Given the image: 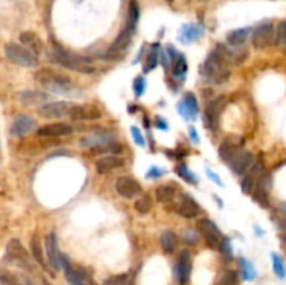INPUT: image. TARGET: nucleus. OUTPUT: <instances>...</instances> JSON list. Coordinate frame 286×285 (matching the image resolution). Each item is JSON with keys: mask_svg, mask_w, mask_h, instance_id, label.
Returning a JSON list of instances; mask_svg holds the SVG:
<instances>
[{"mask_svg": "<svg viewBox=\"0 0 286 285\" xmlns=\"http://www.w3.org/2000/svg\"><path fill=\"white\" fill-rule=\"evenodd\" d=\"M204 34V27L202 25H196V24H186L182 27L179 34V39L183 44H191L193 41L201 38Z\"/></svg>", "mask_w": 286, "mask_h": 285, "instance_id": "obj_24", "label": "nucleus"}, {"mask_svg": "<svg viewBox=\"0 0 286 285\" xmlns=\"http://www.w3.org/2000/svg\"><path fill=\"white\" fill-rule=\"evenodd\" d=\"M197 229L205 238L208 246H211L212 249H218L221 239H222V234L213 221L208 219V218H201L197 221Z\"/></svg>", "mask_w": 286, "mask_h": 285, "instance_id": "obj_8", "label": "nucleus"}, {"mask_svg": "<svg viewBox=\"0 0 286 285\" xmlns=\"http://www.w3.org/2000/svg\"><path fill=\"white\" fill-rule=\"evenodd\" d=\"M252 34V28H239V29H233V31H230L228 35H226V41H228V44L230 46H241V45H244V42L247 41L248 38V35Z\"/></svg>", "mask_w": 286, "mask_h": 285, "instance_id": "obj_26", "label": "nucleus"}, {"mask_svg": "<svg viewBox=\"0 0 286 285\" xmlns=\"http://www.w3.org/2000/svg\"><path fill=\"white\" fill-rule=\"evenodd\" d=\"M177 112L180 113V116L187 120H193L196 119L198 115V104H197L196 95L193 92H187L183 97V100L177 104Z\"/></svg>", "mask_w": 286, "mask_h": 285, "instance_id": "obj_15", "label": "nucleus"}, {"mask_svg": "<svg viewBox=\"0 0 286 285\" xmlns=\"http://www.w3.org/2000/svg\"><path fill=\"white\" fill-rule=\"evenodd\" d=\"M176 246H177V236L174 234L173 231L166 229L163 231L161 235V247L166 255H172L176 250Z\"/></svg>", "mask_w": 286, "mask_h": 285, "instance_id": "obj_27", "label": "nucleus"}, {"mask_svg": "<svg viewBox=\"0 0 286 285\" xmlns=\"http://www.w3.org/2000/svg\"><path fill=\"white\" fill-rule=\"evenodd\" d=\"M72 133H73V128L64 122L48 123L38 129V136H42V137H63Z\"/></svg>", "mask_w": 286, "mask_h": 285, "instance_id": "obj_20", "label": "nucleus"}, {"mask_svg": "<svg viewBox=\"0 0 286 285\" xmlns=\"http://www.w3.org/2000/svg\"><path fill=\"white\" fill-rule=\"evenodd\" d=\"M127 284V275L120 274V275H113L111 278L105 279L103 285H126Z\"/></svg>", "mask_w": 286, "mask_h": 285, "instance_id": "obj_42", "label": "nucleus"}, {"mask_svg": "<svg viewBox=\"0 0 286 285\" xmlns=\"http://www.w3.org/2000/svg\"><path fill=\"white\" fill-rule=\"evenodd\" d=\"M124 165V161L120 156L115 155H108L103 156L101 160H98L96 162V172L98 173H108L113 171V169H118L122 168Z\"/></svg>", "mask_w": 286, "mask_h": 285, "instance_id": "obj_25", "label": "nucleus"}, {"mask_svg": "<svg viewBox=\"0 0 286 285\" xmlns=\"http://www.w3.org/2000/svg\"><path fill=\"white\" fill-rule=\"evenodd\" d=\"M183 239H185L186 243H189V245H194L196 243L197 238H198V235L196 232H193V231H183Z\"/></svg>", "mask_w": 286, "mask_h": 285, "instance_id": "obj_45", "label": "nucleus"}, {"mask_svg": "<svg viewBox=\"0 0 286 285\" xmlns=\"http://www.w3.org/2000/svg\"><path fill=\"white\" fill-rule=\"evenodd\" d=\"M6 259L24 270H32V262L28 251L18 239H12L6 246Z\"/></svg>", "mask_w": 286, "mask_h": 285, "instance_id": "obj_6", "label": "nucleus"}, {"mask_svg": "<svg viewBox=\"0 0 286 285\" xmlns=\"http://www.w3.org/2000/svg\"><path fill=\"white\" fill-rule=\"evenodd\" d=\"M70 108H72V104L70 102H64V101L49 102L46 105L41 106L40 109H38V113L42 117H45V119H59V117L68 115Z\"/></svg>", "mask_w": 286, "mask_h": 285, "instance_id": "obj_14", "label": "nucleus"}, {"mask_svg": "<svg viewBox=\"0 0 286 285\" xmlns=\"http://www.w3.org/2000/svg\"><path fill=\"white\" fill-rule=\"evenodd\" d=\"M68 116L72 120H94L101 117V111L91 105H72Z\"/></svg>", "mask_w": 286, "mask_h": 285, "instance_id": "obj_19", "label": "nucleus"}, {"mask_svg": "<svg viewBox=\"0 0 286 285\" xmlns=\"http://www.w3.org/2000/svg\"><path fill=\"white\" fill-rule=\"evenodd\" d=\"M275 27L272 22H261L253 31V45L257 49H265L274 44Z\"/></svg>", "mask_w": 286, "mask_h": 285, "instance_id": "obj_7", "label": "nucleus"}, {"mask_svg": "<svg viewBox=\"0 0 286 285\" xmlns=\"http://www.w3.org/2000/svg\"><path fill=\"white\" fill-rule=\"evenodd\" d=\"M240 264H241V271H243V278L246 281H253L256 278V268L253 266L252 263L246 260V259H240Z\"/></svg>", "mask_w": 286, "mask_h": 285, "instance_id": "obj_37", "label": "nucleus"}, {"mask_svg": "<svg viewBox=\"0 0 286 285\" xmlns=\"http://www.w3.org/2000/svg\"><path fill=\"white\" fill-rule=\"evenodd\" d=\"M205 172H207L208 178L211 179V180H213L215 183L219 184V186H222V184H224V183H222V180H221V179L218 178V175H217V173H215V172H212L211 169H208V168H205Z\"/></svg>", "mask_w": 286, "mask_h": 285, "instance_id": "obj_46", "label": "nucleus"}, {"mask_svg": "<svg viewBox=\"0 0 286 285\" xmlns=\"http://www.w3.org/2000/svg\"><path fill=\"white\" fill-rule=\"evenodd\" d=\"M236 284H237V274H236V271H233V270H226L218 281V285H236Z\"/></svg>", "mask_w": 286, "mask_h": 285, "instance_id": "obj_39", "label": "nucleus"}, {"mask_svg": "<svg viewBox=\"0 0 286 285\" xmlns=\"http://www.w3.org/2000/svg\"><path fill=\"white\" fill-rule=\"evenodd\" d=\"M241 148H243V140L240 137H236V136H229L219 145V156H221L222 161L228 164L230 158Z\"/></svg>", "mask_w": 286, "mask_h": 285, "instance_id": "obj_18", "label": "nucleus"}, {"mask_svg": "<svg viewBox=\"0 0 286 285\" xmlns=\"http://www.w3.org/2000/svg\"><path fill=\"white\" fill-rule=\"evenodd\" d=\"M280 210H282V212H285V214H286V203H282V206H280Z\"/></svg>", "mask_w": 286, "mask_h": 285, "instance_id": "obj_49", "label": "nucleus"}, {"mask_svg": "<svg viewBox=\"0 0 286 285\" xmlns=\"http://www.w3.org/2000/svg\"><path fill=\"white\" fill-rule=\"evenodd\" d=\"M253 164H254V156L250 151L239 150L235 155L232 156L228 162V165L232 169V172L236 173L237 176H244L246 172L250 169Z\"/></svg>", "mask_w": 286, "mask_h": 285, "instance_id": "obj_9", "label": "nucleus"}, {"mask_svg": "<svg viewBox=\"0 0 286 285\" xmlns=\"http://www.w3.org/2000/svg\"><path fill=\"white\" fill-rule=\"evenodd\" d=\"M218 249L222 253V256L226 259V260H230L233 257V250H232V245H230L229 238H222L221 239V243H219Z\"/></svg>", "mask_w": 286, "mask_h": 285, "instance_id": "obj_40", "label": "nucleus"}, {"mask_svg": "<svg viewBox=\"0 0 286 285\" xmlns=\"http://www.w3.org/2000/svg\"><path fill=\"white\" fill-rule=\"evenodd\" d=\"M35 80L41 87L49 89L55 94H70L76 88L70 77L55 72L52 69H48V67L38 70V73L35 74Z\"/></svg>", "mask_w": 286, "mask_h": 285, "instance_id": "obj_4", "label": "nucleus"}, {"mask_svg": "<svg viewBox=\"0 0 286 285\" xmlns=\"http://www.w3.org/2000/svg\"><path fill=\"white\" fill-rule=\"evenodd\" d=\"M49 60L53 63H57L62 67H66L72 72H79L90 74V73L95 72V69L92 66V63L88 57L81 55H76L70 50L64 49L63 46L57 44H52L49 53H48Z\"/></svg>", "mask_w": 286, "mask_h": 285, "instance_id": "obj_2", "label": "nucleus"}, {"mask_svg": "<svg viewBox=\"0 0 286 285\" xmlns=\"http://www.w3.org/2000/svg\"><path fill=\"white\" fill-rule=\"evenodd\" d=\"M133 89H134L135 98H140V97L144 95V92H146L147 89V80L144 76H138V77L133 81Z\"/></svg>", "mask_w": 286, "mask_h": 285, "instance_id": "obj_38", "label": "nucleus"}, {"mask_svg": "<svg viewBox=\"0 0 286 285\" xmlns=\"http://www.w3.org/2000/svg\"><path fill=\"white\" fill-rule=\"evenodd\" d=\"M29 247H31V253H32V257H34L37 262L40 263L41 266L46 267V262H45V255H44V250H42V243H41V239L38 235H34L31 240H29Z\"/></svg>", "mask_w": 286, "mask_h": 285, "instance_id": "obj_28", "label": "nucleus"}, {"mask_svg": "<svg viewBox=\"0 0 286 285\" xmlns=\"http://www.w3.org/2000/svg\"><path fill=\"white\" fill-rule=\"evenodd\" d=\"M224 97H218L217 100L211 101V104L207 106V111L204 115V120H205V126L211 130H217L219 123V115L224 106Z\"/></svg>", "mask_w": 286, "mask_h": 285, "instance_id": "obj_17", "label": "nucleus"}, {"mask_svg": "<svg viewBox=\"0 0 286 285\" xmlns=\"http://www.w3.org/2000/svg\"><path fill=\"white\" fill-rule=\"evenodd\" d=\"M115 189L118 192L119 196H122L123 199H134L135 196L141 195V184L135 180L134 178L130 176H120L116 180Z\"/></svg>", "mask_w": 286, "mask_h": 285, "instance_id": "obj_11", "label": "nucleus"}, {"mask_svg": "<svg viewBox=\"0 0 286 285\" xmlns=\"http://www.w3.org/2000/svg\"><path fill=\"white\" fill-rule=\"evenodd\" d=\"M177 212H179L182 217L191 219V218L198 217V214L201 212V207H200V204L191 196L185 195L182 201H180L179 207H177Z\"/></svg>", "mask_w": 286, "mask_h": 285, "instance_id": "obj_23", "label": "nucleus"}, {"mask_svg": "<svg viewBox=\"0 0 286 285\" xmlns=\"http://www.w3.org/2000/svg\"><path fill=\"white\" fill-rule=\"evenodd\" d=\"M163 173H166V171H165V169H161V168H158V167H155V165H154V167H151V169H150V171L147 172V178H148V179L161 178Z\"/></svg>", "mask_w": 286, "mask_h": 285, "instance_id": "obj_44", "label": "nucleus"}, {"mask_svg": "<svg viewBox=\"0 0 286 285\" xmlns=\"http://www.w3.org/2000/svg\"><path fill=\"white\" fill-rule=\"evenodd\" d=\"M49 100H51V95L42 89H25L18 94V101L24 106L44 105Z\"/></svg>", "mask_w": 286, "mask_h": 285, "instance_id": "obj_16", "label": "nucleus"}, {"mask_svg": "<svg viewBox=\"0 0 286 285\" xmlns=\"http://www.w3.org/2000/svg\"><path fill=\"white\" fill-rule=\"evenodd\" d=\"M155 126H157L158 129H161V130H168V123L163 120L162 117L157 116V120H155Z\"/></svg>", "mask_w": 286, "mask_h": 285, "instance_id": "obj_47", "label": "nucleus"}, {"mask_svg": "<svg viewBox=\"0 0 286 285\" xmlns=\"http://www.w3.org/2000/svg\"><path fill=\"white\" fill-rule=\"evenodd\" d=\"M274 44L278 48H286V20H282L276 24L274 35Z\"/></svg>", "mask_w": 286, "mask_h": 285, "instance_id": "obj_32", "label": "nucleus"}, {"mask_svg": "<svg viewBox=\"0 0 286 285\" xmlns=\"http://www.w3.org/2000/svg\"><path fill=\"white\" fill-rule=\"evenodd\" d=\"M172 67H173L174 77H183L187 72V60L182 53H177V56L172 60Z\"/></svg>", "mask_w": 286, "mask_h": 285, "instance_id": "obj_33", "label": "nucleus"}, {"mask_svg": "<svg viewBox=\"0 0 286 285\" xmlns=\"http://www.w3.org/2000/svg\"><path fill=\"white\" fill-rule=\"evenodd\" d=\"M254 184H256V178L252 176L250 173H248V175H244V178L241 180V192L246 193V195L252 193L253 189H254Z\"/></svg>", "mask_w": 286, "mask_h": 285, "instance_id": "obj_41", "label": "nucleus"}, {"mask_svg": "<svg viewBox=\"0 0 286 285\" xmlns=\"http://www.w3.org/2000/svg\"><path fill=\"white\" fill-rule=\"evenodd\" d=\"M130 132H131V136H133V139H134L135 144L140 145V147H144V145H146V140L142 137V133L140 132V129L133 126V128L130 129Z\"/></svg>", "mask_w": 286, "mask_h": 285, "instance_id": "obj_43", "label": "nucleus"}, {"mask_svg": "<svg viewBox=\"0 0 286 285\" xmlns=\"http://www.w3.org/2000/svg\"><path fill=\"white\" fill-rule=\"evenodd\" d=\"M37 129V120L29 115H18L10 124V134L13 137H24Z\"/></svg>", "mask_w": 286, "mask_h": 285, "instance_id": "obj_13", "label": "nucleus"}, {"mask_svg": "<svg viewBox=\"0 0 286 285\" xmlns=\"http://www.w3.org/2000/svg\"><path fill=\"white\" fill-rule=\"evenodd\" d=\"M272 266H274V273L276 274V277L280 279L286 278V267L283 264L282 257H279L276 253H272Z\"/></svg>", "mask_w": 286, "mask_h": 285, "instance_id": "obj_35", "label": "nucleus"}, {"mask_svg": "<svg viewBox=\"0 0 286 285\" xmlns=\"http://www.w3.org/2000/svg\"><path fill=\"white\" fill-rule=\"evenodd\" d=\"M109 143V136L106 133H95L92 136H88V137H84L80 141V145L81 147H99L102 144H106Z\"/></svg>", "mask_w": 286, "mask_h": 285, "instance_id": "obj_29", "label": "nucleus"}, {"mask_svg": "<svg viewBox=\"0 0 286 285\" xmlns=\"http://www.w3.org/2000/svg\"><path fill=\"white\" fill-rule=\"evenodd\" d=\"M20 44L23 45L24 48H27L29 52H32L35 56L41 55L44 50L42 39L32 31H24L20 34Z\"/></svg>", "mask_w": 286, "mask_h": 285, "instance_id": "obj_22", "label": "nucleus"}, {"mask_svg": "<svg viewBox=\"0 0 286 285\" xmlns=\"http://www.w3.org/2000/svg\"><path fill=\"white\" fill-rule=\"evenodd\" d=\"M152 207V199L148 195H142L141 197H138L134 203V208L137 210V212L140 214H147V212L151 210Z\"/></svg>", "mask_w": 286, "mask_h": 285, "instance_id": "obj_34", "label": "nucleus"}, {"mask_svg": "<svg viewBox=\"0 0 286 285\" xmlns=\"http://www.w3.org/2000/svg\"><path fill=\"white\" fill-rule=\"evenodd\" d=\"M45 249H46V259L48 263L52 268L59 270L60 268V250H59V246H57V239L56 235L49 234L45 238Z\"/></svg>", "mask_w": 286, "mask_h": 285, "instance_id": "obj_21", "label": "nucleus"}, {"mask_svg": "<svg viewBox=\"0 0 286 285\" xmlns=\"http://www.w3.org/2000/svg\"><path fill=\"white\" fill-rule=\"evenodd\" d=\"M159 63V45H154L151 50L147 55V60L144 63V73H150L154 70Z\"/></svg>", "mask_w": 286, "mask_h": 285, "instance_id": "obj_31", "label": "nucleus"}, {"mask_svg": "<svg viewBox=\"0 0 286 285\" xmlns=\"http://www.w3.org/2000/svg\"><path fill=\"white\" fill-rule=\"evenodd\" d=\"M191 273V257L190 251L182 250L180 251L177 262L174 264V277L177 279L179 285H186L190 279Z\"/></svg>", "mask_w": 286, "mask_h": 285, "instance_id": "obj_12", "label": "nucleus"}, {"mask_svg": "<svg viewBox=\"0 0 286 285\" xmlns=\"http://www.w3.org/2000/svg\"><path fill=\"white\" fill-rule=\"evenodd\" d=\"M230 60V50L225 45H218L209 53L202 65L201 74L207 81L212 84H222L229 78L228 61Z\"/></svg>", "mask_w": 286, "mask_h": 285, "instance_id": "obj_1", "label": "nucleus"}, {"mask_svg": "<svg viewBox=\"0 0 286 285\" xmlns=\"http://www.w3.org/2000/svg\"><path fill=\"white\" fill-rule=\"evenodd\" d=\"M176 172H177V175H179L180 178L183 179V180H186L187 183H197V179H196V175L191 172L190 169L187 168V165H185V164H180L179 167L174 169Z\"/></svg>", "mask_w": 286, "mask_h": 285, "instance_id": "obj_36", "label": "nucleus"}, {"mask_svg": "<svg viewBox=\"0 0 286 285\" xmlns=\"http://www.w3.org/2000/svg\"><path fill=\"white\" fill-rule=\"evenodd\" d=\"M176 190L170 184H162L155 190V199L159 203H170L174 199Z\"/></svg>", "mask_w": 286, "mask_h": 285, "instance_id": "obj_30", "label": "nucleus"}, {"mask_svg": "<svg viewBox=\"0 0 286 285\" xmlns=\"http://www.w3.org/2000/svg\"><path fill=\"white\" fill-rule=\"evenodd\" d=\"M5 56L9 60L21 67H35L38 66V56L24 48L21 44L9 42L5 46Z\"/></svg>", "mask_w": 286, "mask_h": 285, "instance_id": "obj_5", "label": "nucleus"}, {"mask_svg": "<svg viewBox=\"0 0 286 285\" xmlns=\"http://www.w3.org/2000/svg\"><path fill=\"white\" fill-rule=\"evenodd\" d=\"M138 17H140V7L137 0H131L129 5V14H127V22L124 25L123 31L119 34L116 39L113 41V44L109 46L108 49V56L119 55L120 52H123L131 42L133 35L137 28V22H138Z\"/></svg>", "mask_w": 286, "mask_h": 285, "instance_id": "obj_3", "label": "nucleus"}, {"mask_svg": "<svg viewBox=\"0 0 286 285\" xmlns=\"http://www.w3.org/2000/svg\"><path fill=\"white\" fill-rule=\"evenodd\" d=\"M189 134H190V137H191V140H193V143H194V144H198V143H200V137L197 136L196 129L194 128L189 129Z\"/></svg>", "mask_w": 286, "mask_h": 285, "instance_id": "obj_48", "label": "nucleus"}, {"mask_svg": "<svg viewBox=\"0 0 286 285\" xmlns=\"http://www.w3.org/2000/svg\"><path fill=\"white\" fill-rule=\"evenodd\" d=\"M269 189H271V176L264 172L256 179V184L253 189V199L257 201L260 206L268 207Z\"/></svg>", "mask_w": 286, "mask_h": 285, "instance_id": "obj_10", "label": "nucleus"}]
</instances>
